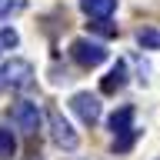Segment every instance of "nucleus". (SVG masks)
Here are the masks:
<instances>
[{
  "label": "nucleus",
  "mask_w": 160,
  "mask_h": 160,
  "mask_svg": "<svg viewBox=\"0 0 160 160\" xmlns=\"http://www.w3.org/2000/svg\"><path fill=\"white\" fill-rule=\"evenodd\" d=\"M70 57H73V63H80L83 70H93V67H100V63L107 60V47H103L100 40L77 37L70 43Z\"/></svg>",
  "instance_id": "nucleus-1"
},
{
  "label": "nucleus",
  "mask_w": 160,
  "mask_h": 160,
  "mask_svg": "<svg viewBox=\"0 0 160 160\" xmlns=\"http://www.w3.org/2000/svg\"><path fill=\"white\" fill-rule=\"evenodd\" d=\"M0 80H3L10 90L30 87V83H33V63H30V60H20V57L7 60V63L0 67Z\"/></svg>",
  "instance_id": "nucleus-2"
},
{
  "label": "nucleus",
  "mask_w": 160,
  "mask_h": 160,
  "mask_svg": "<svg viewBox=\"0 0 160 160\" xmlns=\"http://www.w3.org/2000/svg\"><path fill=\"white\" fill-rule=\"evenodd\" d=\"M47 123H50V137H53V143H57V147L77 150V130L63 120V113H60V110H47Z\"/></svg>",
  "instance_id": "nucleus-3"
},
{
  "label": "nucleus",
  "mask_w": 160,
  "mask_h": 160,
  "mask_svg": "<svg viewBox=\"0 0 160 160\" xmlns=\"http://www.w3.org/2000/svg\"><path fill=\"white\" fill-rule=\"evenodd\" d=\"M70 110H73V113L83 120V123H90V127H93V123H100V117H103L100 97H97V93H87V90H83V93H73V100H70Z\"/></svg>",
  "instance_id": "nucleus-4"
},
{
  "label": "nucleus",
  "mask_w": 160,
  "mask_h": 160,
  "mask_svg": "<svg viewBox=\"0 0 160 160\" xmlns=\"http://www.w3.org/2000/svg\"><path fill=\"white\" fill-rule=\"evenodd\" d=\"M10 117H13V123H17L23 133H37V127H40V107L33 100H20L17 107L10 110Z\"/></svg>",
  "instance_id": "nucleus-5"
},
{
  "label": "nucleus",
  "mask_w": 160,
  "mask_h": 160,
  "mask_svg": "<svg viewBox=\"0 0 160 160\" xmlns=\"http://www.w3.org/2000/svg\"><path fill=\"white\" fill-rule=\"evenodd\" d=\"M127 77H130V73H127V60H117V63L110 67V73L103 77L100 90H103V93H117V90L127 87Z\"/></svg>",
  "instance_id": "nucleus-6"
},
{
  "label": "nucleus",
  "mask_w": 160,
  "mask_h": 160,
  "mask_svg": "<svg viewBox=\"0 0 160 160\" xmlns=\"http://www.w3.org/2000/svg\"><path fill=\"white\" fill-rule=\"evenodd\" d=\"M80 10L93 20H110L117 10V0H80Z\"/></svg>",
  "instance_id": "nucleus-7"
},
{
  "label": "nucleus",
  "mask_w": 160,
  "mask_h": 160,
  "mask_svg": "<svg viewBox=\"0 0 160 160\" xmlns=\"http://www.w3.org/2000/svg\"><path fill=\"white\" fill-rule=\"evenodd\" d=\"M110 130H113V137H120V133L133 130V107H120L117 113L110 117Z\"/></svg>",
  "instance_id": "nucleus-8"
},
{
  "label": "nucleus",
  "mask_w": 160,
  "mask_h": 160,
  "mask_svg": "<svg viewBox=\"0 0 160 160\" xmlns=\"http://www.w3.org/2000/svg\"><path fill=\"white\" fill-rule=\"evenodd\" d=\"M137 43H140L143 50H160V30H157V27L140 30V33H137Z\"/></svg>",
  "instance_id": "nucleus-9"
},
{
  "label": "nucleus",
  "mask_w": 160,
  "mask_h": 160,
  "mask_svg": "<svg viewBox=\"0 0 160 160\" xmlns=\"http://www.w3.org/2000/svg\"><path fill=\"white\" fill-rule=\"evenodd\" d=\"M13 153H17V140L7 127H0V160H10Z\"/></svg>",
  "instance_id": "nucleus-10"
},
{
  "label": "nucleus",
  "mask_w": 160,
  "mask_h": 160,
  "mask_svg": "<svg viewBox=\"0 0 160 160\" xmlns=\"http://www.w3.org/2000/svg\"><path fill=\"white\" fill-rule=\"evenodd\" d=\"M140 137V130H127V133H120V137H113V153H127L130 147H133V140Z\"/></svg>",
  "instance_id": "nucleus-11"
},
{
  "label": "nucleus",
  "mask_w": 160,
  "mask_h": 160,
  "mask_svg": "<svg viewBox=\"0 0 160 160\" xmlns=\"http://www.w3.org/2000/svg\"><path fill=\"white\" fill-rule=\"evenodd\" d=\"M27 7V0H0V20L13 17V13H20V10Z\"/></svg>",
  "instance_id": "nucleus-12"
},
{
  "label": "nucleus",
  "mask_w": 160,
  "mask_h": 160,
  "mask_svg": "<svg viewBox=\"0 0 160 160\" xmlns=\"http://www.w3.org/2000/svg\"><path fill=\"white\" fill-rule=\"evenodd\" d=\"M20 43V37H17V30L13 27H3L0 30V53H3V50H13Z\"/></svg>",
  "instance_id": "nucleus-13"
}]
</instances>
